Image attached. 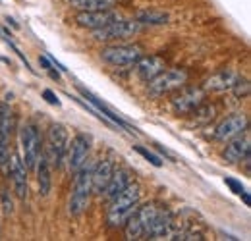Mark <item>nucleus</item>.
Returning a JSON list of instances; mask_svg holds the SVG:
<instances>
[{"mask_svg":"<svg viewBox=\"0 0 251 241\" xmlns=\"http://www.w3.org/2000/svg\"><path fill=\"white\" fill-rule=\"evenodd\" d=\"M224 183H226V185L232 189V193H236V195H242V193L246 191V187H244L238 180H234V178H226Z\"/></svg>","mask_w":251,"mask_h":241,"instance_id":"nucleus-29","label":"nucleus"},{"mask_svg":"<svg viewBox=\"0 0 251 241\" xmlns=\"http://www.w3.org/2000/svg\"><path fill=\"white\" fill-rule=\"evenodd\" d=\"M39 64L49 72V70H52V62H50V58L49 56H39Z\"/></svg>","mask_w":251,"mask_h":241,"instance_id":"nucleus-31","label":"nucleus"},{"mask_svg":"<svg viewBox=\"0 0 251 241\" xmlns=\"http://www.w3.org/2000/svg\"><path fill=\"white\" fill-rule=\"evenodd\" d=\"M135 22L141 25H164L168 24V14L158 10H141L135 14Z\"/></svg>","mask_w":251,"mask_h":241,"instance_id":"nucleus-22","label":"nucleus"},{"mask_svg":"<svg viewBox=\"0 0 251 241\" xmlns=\"http://www.w3.org/2000/svg\"><path fill=\"white\" fill-rule=\"evenodd\" d=\"M139 197H141L139 185L129 181L118 195H114V197L110 199V205H108V211H106V222H108L112 228L124 226L126 220H127V218L133 214V211L137 209Z\"/></svg>","mask_w":251,"mask_h":241,"instance_id":"nucleus-1","label":"nucleus"},{"mask_svg":"<svg viewBox=\"0 0 251 241\" xmlns=\"http://www.w3.org/2000/svg\"><path fill=\"white\" fill-rule=\"evenodd\" d=\"M246 129H248L246 114H232L215 127V139L217 141H230L236 135H242Z\"/></svg>","mask_w":251,"mask_h":241,"instance_id":"nucleus-11","label":"nucleus"},{"mask_svg":"<svg viewBox=\"0 0 251 241\" xmlns=\"http://www.w3.org/2000/svg\"><path fill=\"white\" fill-rule=\"evenodd\" d=\"M133 151L139 152V154H141V156H143L147 162H151L153 166H157V168H160V166H162L160 156H158V154H155V152H151L149 149H145V147H139V145H137V147H133Z\"/></svg>","mask_w":251,"mask_h":241,"instance_id":"nucleus-26","label":"nucleus"},{"mask_svg":"<svg viewBox=\"0 0 251 241\" xmlns=\"http://www.w3.org/2000/svg\"><path fill=\"white\" fill-rule=\"evenodd\" d=\"M120 16L116 12H110V10H81L77 16H75V22L77 25L81 27H87V29H100L112 22H116Z\"/></svg>","mask_w":251,"mask_h":241,"instance_id":"nucleus-9","label":"nucleus"},{"mask_svg":"<svg viewBox=\"0 0 251 241\" xmlns=\"http://www.w3.org/2000/svg\"><path fill=\"white\" fill-rule=\"evenodd\" d=\"M137 64V75L143 79V81H151L153 77H157L158 73L166 68V64L162 58H158V56H147V58H139V60L135 62Z\"/></svg>","mask_w":251,"mask_h":241,"instance_id":"nucleus-18","label":"nucleus"},{"mask_svg":"<svg viewBox=\"0 0 251 241\" xmlns=\"http://www.w3.org/2000/svg\"><path fill=\"white\" fill-rule=\"evenodd\" d=\"M75 174L77 176H75L74 187H72V195H70V203H68V212L72 216H79L89 207V199H91V193H93V185H91L93 164L85 162Z\"/></svg>","mask_w":251,"mask_h":241,"instance_id":"nucleus-2","label":"nucleus"},{"mask_svg":"<svg viewBox=\"0 0 251 241\" xmlns=\"http://www.w3.org/2000/svg\"><path fill=\"white\" fill-rule=\"evenodd\" d=\"M188 81V72L186 70H162L157 77L149 81V95L160 96L164 93H170L174 89H180Z\"/></svg>","mask_w":251,"mask_h":241,"instance_id":"nucleus-4","label":"nucleus"},{"mask_svg":"<svg viewBox=\"0 0 251 241\" xmlns=\"http://www.w3.org/2000/svg\"><path fill=\"white\" fill-rule=\"evenodd\" d=\"M129 181H131V174H129V170H126V168L114 170V172H112V178H110L108 185L104 187V191H102V193H104L108 199H112L114 195H118V193L124 189Z\"/></svg>","mask_w":251,"mask_h":241,"instance_id":"nucleus-20","label":"nucleus"},{"mask_svg":"<svg viewBox=\"0 0 251 241\" xmlns=\"http://www.w3.org/2000/svg\"><path fill=\"white\" fill-rule=\"evenodd\" d=\"M43 98H45L49 104H52V106H60V98H58V96H56L50 89L43 91Z\"/></svg>","mask_w":251,"mask_h":241,"instance_id":"nucleus-30","label":"nucleus"},{"mask_svg":"<svg viewBox=\"0 0 251 241\" xmlns=\"http://www.w3.org/2000/svg\"><path fill=\"white\" fill-rule=\"evenodd\" d=\"M10 176H12V181H14L16 195L24 201L27 197V168H25L24 160L18 154H14L12 160H10Z\"/></svg>","mask_w":251,"mask_h":241,"instance_id":"nucleus-13","label":"nucleus"},{"mask_svg":"<svg viewBox=\"0 0 251 241\" xmlns=\"http://www.w3.org/2000/svg\"><path fill=\"white\" fill-rule=\"evenodd\" d=\"M174 232V218L168 211H157L147 240H168Z\"/></svg>","mask_w":251,"mask_h":241,"instance_id":"nucleus-14","label":"nucleus"},{"mask_svg":"<svg viewBox=\"0 0 251 241\" xmlns=\"http://www.w3.org/2000/svg\"><path fill=\"white\" fill-rule=\"evenodd\" d=\"M14 125H16V121H14L12 108H10L6 102H0V131H2L6 137H10L12 131H14Z\"/></svg>","mask_w":251,"mask_h":241,"instance_id":"nucleus-23","label":"nucleus"},{"mask_svg":"<svg viewBox=\"0 0 251 241\" xmlns=\"http://www.w3.org/2000/svg\"><path fill=\"white\" fill-rule=\"evenodd\" d=\"M37 183H39V193L43 195V197H47L49 193H50V168H49V158H45V156H39V160H37Z\"/></svg>","mask_w":251,"mask_h":241,"instance_id":"nucleus-21","label":"nucleus"},{"mask_svg":"<svg viewBox=\"0 0 251 241\" xmlns=\"http://www.w3.org/2000/svg\"><path fill=\"white\" fill-rule=\"evenodd\" d=\"M114 172V164L110 158H102V162H99L97 166H93V176H91V185H93V193L102 195L104 187L108 185V181L112 178Z\"/></svg>","mask_w":251,"mask_h":241,"instance_id":"nucleus-16","label":"nucleus"},{"mask_svg":"<svg viewBox=\"0 0 251 241\" xmlns=\"http://www.w3.org/2000/svg\"><path fill=\"white\" fill-rule=\"evenodd\" d=\"M230 91H234L236 96H246V95L250 93V83H248V79H240V77H238Z\"/></svg>","mask_w":251,"mask_h":241,"instance_id":"nucleus-28","label":"nucleus"},{"mask_svg":"<svg viewBox=\"0 0 251 241\" xmlns=\"http://www.w3.org/2000/svg\"><path fill=\"white\" fill-rule=\"evenodd\" d=\"M0 201H2V211L6 216H10L14 212V203H12V197H10V189L8 187H2L0 189Z\"/></svg>","mask_w":251,"mask_h":241,"instance_id":"nucleus-27","label":"nucleus"},{"mask_svg":"<svg viewBox=\"0 0 251 241\" xmlns=\"http://www.w3.org/2000/svg\"><path fill=\"white\" fill-rule=\"evenodd\" d=\"M141 29V24L135 20H122L118 18L116 22L100 27V29L93 31V37L97 41H114V39H126L135 35L137 31Z\"/></svg>","mask_w":251,"mask_h":241,"instance_id":"nucleus-6","label":"nucleus"},{"mask_svg":"<svg viewBox=\"0 0 251 241\" xmlns=\"http://www.w3.org/2000/svg\"><path fill=\"white\" fill-rule=\"evenodd\" d=\"M238 79V73L232 72V70H222L219 73L211 75L205 83V89L207 91H228L232 89V85L236 83Z\"/></svg>","mask_w":251,"mask_h":241,"instance_id":"nucleus-19","label":"nucleus"},{"mask_svg":"<svg viewBox=\"0 0 251 241\" xmlns=\"http://www.w3.org/2000/svg\"><path fill=\"white\" fill-rule=\"evenodd\" d=\"M70 4L79 10H108L114 0H70Z\"/></svg>","mask_w":251,"mask_h":241,"instance_id":"nucleus-24","label":"nucleus"},{"mask_svg":"<svg viewBox=\"0 0 251 241\" xmlns=\"http://www.w3.org/2000/svg\"><path fill=\"white\" fill-rule=\"evenodd\" d=\"M157 207L155 205H143V207H137L133 214L126 220V240H143L149 236V230H151V224L155 220V214H157Z\"/></svg>","mask_w":251,"mask_h":241,"instance_id":"nucleus-3","label":"nucleus"},{"mask_svg":"<svg viewBox=\"0 0 251 241\" xmlns=\"http://www.w3.org/2000/svg\"><path fill=\"white\" fill-rule=\"evenodd\" d=\"M22 149H24V164L27 170L37 166V160L41 156V137L33 125L22 127Z\"/></svg>","mask_w":251,"mask_h":241,"instance_id":"nucleus-7","label":"nucleus"},{"mask_svg":"<svg viewBox=\"0 0 251 241\" xmlns=\"http://www.w3.org/2000/svg\"><path fill=\"white\" fill-rule=\"evenodd\" d=\"M201 102H203V91L186 89L172 98V110L176 114H191L197 106H201Z\"/></svg>","mask_w":251,"mask_h":241,"instance_id":"nucleus-12","label":"nucleus"},{"mask_svg":"<svg viewBox=\"0 0 251 241\" xmlns=\"http://www.w3.org/2000/svg\"><path fill=\"white\" fill-rule=\"evenodd\" d=\"M143 56V50L135 45H114L100 50L102 62L110 66H131Z\"/></svg>","mask_w":251,"mask_h":241,"instance_id":"nucleus-5","label":"nucleus"},{"mask_svg":"<svg viewBox=\"0 0 251 241\" xmlns=\"http://www.w3.org/2000/svg\"><path fill=\"white\" fill-rule=\"evenodd\" d=\"M89 151H91V137H87L83 133H77L72 139L70 154H68V166H70L72 172H77L87 162Z\"/></svg>","mask_w":251,"mask_h":241,"instance_id":"nucleus-10","label":"nucleus"},{"mask_svg":"<svg viewBox=\"0 0 251 241\" xmlns=\"http://www.w3.org/2000/svg\"><path fill=\"white\" fill-rule=\"evenodd\" d=\"M77 89H79V93L83 95V98H87V100H89V102L93 104L95 108H97V112H102V116H104L106 120L112 121V123H114L116 127H122V129H129V125H127V123H126L124 120H122V116H120V114H116V112H114V110H112V108H110L108 104H104V102H102V100H100L99 96H95L91 91L83 89V87H77ZM129 131H133V129H129Z\"/></svg>","mask_w":251,"mask_h":241,"instance_id":"nucleus-15","label":"nucleus"},{"mask_svg":"<svg viewBox=\"0 0 251 241\" xmlns=\"http://www.w3.org/2000/svg\"><path fill=\"white\" fill-rule=\"evenodd\" d=\"M68 151V131L62 123H54L49 129V160L54 166H60Z\"/></svg>","mask_w":251,"mask_h":241,"instance_id":"nucleus-8","label":"nucleus"},{"mask_svg":"<svg viewBox=\"0 0 251 241\" xmlns=\"http://www.w3.org/2000/svg\"><path fill=\"white\" fill-rule=\"evenodd\" d=\"M240 197H242V199H244V203H246V205H248V207H250V193H248V191H244V193H242V195H240Z\"/></svg>","mask_w":251,"mask_h":241,"instance_id":"nucleus-32","label":"nucleus"},{"mask_svg":"<svg viewBox=\"0 0 251 241\" xmlns=\"http://www.w3.org/2000/svg\"><path fill=\"white\" fill-rule=\"evenodd\" d=\"M250 133H246L244 137L236 135L234 139H230V145L226 147L224 151V158L230 162V164H236V162H242L248 154H250Z\"/></svg>","mask_w":251,"mask_h":241,"instance_id":"nucleus-17","label":"nucleus"},{"mask_svg":"<svg viewBox=\"0 0 251 241\" xmlns=\"http://www.w3.org/2000/svg\"><path fill=\"white\" fill-rule=\"evenodd\" d=\"M8 139L2 131H0V170L8 172V164H10V145H8Z\"/></svg>","mask_w":251,"mask_h":241,"instance_id":"nucleus-25","label":"nucleus"}]
</instances>
